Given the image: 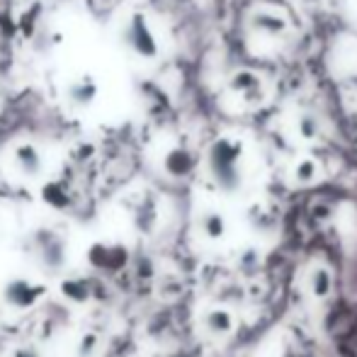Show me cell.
<instances>
[{"label": "cell", "instance_id": "6da1fadb", "mask_svg": "<svg viewBox=\"0 0 357 357\" xmlns=\"http://www.w3.org/2000/svg\"><path fill=\"white\" fill-rule=\"evenodd\" d=\"M207 168L214 185L224 192H236L245 180V146L236 137L214 139L207 151Z\"/></svg>", "mask_w": 357, "mask_h": 357}, {"label": "cell", "instance_id": "7a4b0ae2", "mask_svg": "<svg viewBox=\"0 0 357 357\" xmlns=\"http://www.w3.org/2000/svg\"><path fill=\"white\" fill-rule=\"evenodd\" d=\"M122 44L134 59L139 61H155L160 54V44L151 27L149 17L144 13L129 15V20L122 27Z\"/></svg>", "mask_w": 357, "mask_h": 357}, {"label": "cell", "instance_id": "3957f363", "mask_svg": "<svg viewBox=\"0 0 357 357\" xmlns=\"http://www.w3.org/2000/svg\"><path fill=\"white\" fill-rule=\"evenodd\" d=\"M248 29L253 37L275 42V39H282L287 34L289 20L275 8H253L248 15Z\"/></svg>", "mask_w": 357, "mask_h": 357}, {"label": "cell", "instance_id": "277c9868", "mask_svg": "<svg viewBox=\"0 0 357 357\" xmlns=\"http://www.w3.org/2000/svg\"><path fill=\"white\" fill-rule=\"evenodd\" d=\"M229 90L248 105H260L265 100V80L250 68H241L229 78Z\"/></svg>", "mask_w": 357, "mask_h": 357}, {"label": "cell", "instance_id": "5b68a950", "mask_svg": "<svg viewBox=\"0 0 357 357\" xmlns=\"http://www.w3.org/2000/svg\"><path fill=\"white\" fill-rule=\"evenodd\" d=\"M197 231L207 243H221L226 238V234H229V221L219 209H202L197 216Z\"/></svg>", "mask_w": 357, "mask_h": 357}, {"label": "cell", "instance_id": "8992f818", "mask_svg": "<svg viewBox=\"0 0 357 357\" xmlns=\"http://www.w3.org/2000/svg\"><path fill=\"white\" fill-rule=\"evenodd\" d=\"M13 163L24 178H37V175H42V170H44V155L34 144L22 142V144L15 146Z\"/></svg>", "mask_w": 357, "mask_h": 357}, {"label": "cell", "instance_id": "52a82bcc", "mask_svg": "<svg viewBox=\"0 0 357 357\" xmlns=\"http://www.w3.org/2000/svg\"><path fill=\"white\" fill-rule=\"evenodd\" d=\"M98 95H100V85L93 75H80V78H75L66 88V100L75 109H85L90 105H95Z\"/></svg>", "mask_w": 357, "mask_h": 357}, {"label": "cell", "instance_id": "ba28073f", "mask_svg": "<svg viewBox=\"0 0 357 357\" xmlns=\"http://www.w3.org/2000/svg\"><path fill=\"white\" fill-rule=\"evenodd\" d=\"M202 328H204V333H207L209 338L221 340V338H226V335L234 333L236 319H234V314L226 309V306H212V309L204 314Z\"/></svg>", "mask_w": 357, "mask_h": 357}, {"label": "cell", "instance_id": "9c48e42d", "mask_svg": "<svg viewBox=\"0 0 357 357\" xmlns=\"http://www.w3.org/2000/svg\"><path fill=\"white\" fill-rule=\"evenodd\" d=\"M289 178L296 188H311V185H316L324 178V165H321V160L314 158V155H301V158H296L294 163H291Z\"/></svg>", "mask_w": 357, "mask_h": 357}, {"label": "cell", "instance_id": "30bf717a", "mask_svg": "<svg viewBox=\"0 0 357 357\" xmlns=\"http://www.w3.org/2000/svg\"><path fill=\"white\" fill-rule=\"evenodd\" d=\"M195 165H197V158H195L192 151L185 149V146L170 149L163 158V170L175 180H183V178H188V175H192Z\"/></svg>", "mask_w": 357, "mask_h": 357}, {"label": "cell", "instance_id": "8fae6325", "mask_svg": "<svg viewBox=\"0 0 357 357\" xmlns=\"http://www.w3.org/2000/svg\"><path fill=\"white\" fill-rule=\"evenodd\" d=\"M42 294V287L27 282V280H13V282L5 284V301L15 309H27V306L37 304Z\"/></svg>", "mask_w": 357, "mask_h": 357}, {"label": "cell", "instance_id": "7c38bea8", "mask_svg": "<svg viewBox=\"0 0 357 357\" xmlns=\"http://www.w3.org/2000/svg\"><path fill=\"white\" fill-rule=\"evenodd\" d=\"M333 270L324 263H316L306 273V291L311 294V299H326L333 291Z\"/></svg>", "mask_w": 357, "mask_h": 357}, {"label": "cell", "instance_id": "4fadbf2b", "mask_svg": "<svg viewBox=\"0 0 357 357\" xmlns=\"http://www.w3.org/2000/svg\"><path fill=\"white\" fill-rule=\"evenodd\" d=\"M294 134L306 144H314L324 137V122L314 112H299L294 117Z\"/></svg>", "mask_w": 357, "mask_h": 357}, {"label": "cell", "instance_id": "5bb4252c", "mask_svg": "<svg viewBox=\"0 0 357 357\" xmlns=\"http://www.w3.org/2000/svg\"><path fill=\"white\" fill-rule=\"evenodd\" d=\"M42 263L52 270L63 268V263H66V248H63L61 241H47L42 245Z\"/></svg>", "mask_w": 357, "mask_h": 357}, {"label": "cell", "instance_id": "9a60e30c", "mask_svg": "<svg viewBox=\"0 0 357 357\" xmlns=\"http://www.w3.org/2000/svg\"><path fill=\"white\" fill-rule=\"evenodd\" d=\"M98 345H100L98 335L85 333L83 338H80V343H78V357H93L95 350H98Z\"/></svg>", "mask_w": 357, "mask_h": 357}, {"label": "cell", "instance_id": "2e32d148", "mask_svg": "<svg viewBox=\"0 0 357 357\" xmlns=\"http://www.w3.org/2000/svg\"><path fill=\"white\" fill-rule=\"evenodd\" d=\"M13 357H42V355H39V350L32 348V345H22V348L15 350Z\"/></svg>", "mask_w": 357, "mask_h": 357}, {"label": "cell", "instance_id": "e0dca14e", "mask_svg": "<svg viewBox=\"0 0 357 357\" xmlns=\"http://www.w3.org/2000/svg\"><path fill=\"white\" fill-rule=\"evenodd\" d=\"M66 291H68V296H73V294H75V299H78V301L88 296V291L80 289V282H68V284H66Z\"/></svg>", "mask_w": 357, "mask_h": 357}]
</instances>
